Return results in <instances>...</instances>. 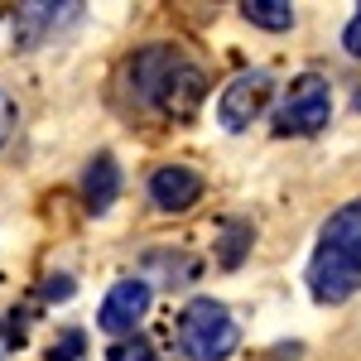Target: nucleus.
I'll list each match as a JSON object with an SVG mask.
<instances>
[{"mask_svg": "<svg viewBox=\"0 0 361 361\" xmlns=\"http://www.w3.org/2000/svg\"><path fill=\"white\" fill-rule=\"evenodd\" d=\"M126 73H130V92H135L140 106H149V111H159V116H173V121H188L202 106V97H207L202 68H193L188 58L178 54V49H169V44L140 49L126 63Z\"/></svg>", "mask_w": 361, "mask_h": 361, "instance_id": "nucleus-1", "label": "nucleus"}, {"mask_svg": "<svg viewBox=\"0 0 361 361\" xmlns=\"http://www.w3.org/2000/svg\"><path fill=\"white\" fill-rule=\"evenodd\" d=\"M241 342V328L231 318V308L217 299H193L178 318V347L188 361H226Z\"/></svg>", "mask_w": 361, "mask_h": 361, "instance_id": "nucleus-2", "label": "nucleus"}, {"mask_svg": "<svg viewBox=\"0 0 361 361\" xmlns=\"http://www.w3.org/2000/svg\"><path fill=\"white\" fill-rule=\"evenodd\" d=\"M333 121V92L318 73L294 78L275 111V135H318Z\"/></svg>", "mask_w": 361, "mask_h": 361, "instance_id": "nucleus-3", "label": "nucleus"}, {"mask_svg": "<svg viewBox=\"0 0 361 361\" xmlns=\"http://www.w3.org/2000/svg\"><path fill=\"white\" fill-rule=\"evenodd\" d=\"M308 289L318 304H347L361 289V250L318 246L308 260Z\"/></svg>", "mask_w": 361, "mask_h": 361, "instance_id": "nucleus-4", "label": "nucleus"}, {"mask_svg": "<svg viewBox=\"0 0 361 361\" xmlns=\"http://www.w3.org/2000/svg\"><path fill=\"white\" fill-rule=\"evenodd\" d=\"M270 92H275L270 73H241V78L222 92V102H217V121H222L226 130H246L250 121L270 106Z\"/></svg>", "mask_w": 361, "mask_h": 361, "instance_id": "nucleus-5", "label": "nucleus"}, {"mask_svg": "<svg viewBox=\"0 0 361 361\" xmlns=\"http://www.w3.org/2000/svg\"><path fill=\"white\" fill-rule=\"evenodd\" d=\"M145 308H149V284L145 279H116L111 294L97 308V328L111 337H130L135 323L145 318Z\"/></svg>", "mask_w": 361, "mask_h": 361, "instance_id": "nucleus-6", "label": "nucleus"}, {"mask_svg": "<svg viewBox=\"0 0 361 361\" xmlns=\"http://www.w3.org/2000/svg\"><path fill=\"white\" fill-rule=\"evenodd\" d=\"M149 197L164 212H188L202 197V173H193L188 164H159L149 173Z\"/></svg>", "mask_w": 361, "mask_h": 361, "instance_id": "nucleus-7", "label": "nucleus"}, {"mask_svg": "<svg viewBox=\"0 0 361 361\" xmlns=\"http://www.w3.org/2000/svg\"><path fill=\"white\" fill-rule=\"evenodd\" d=\"M116 193H121V169H116L111 154H97V159L87 164V173H82L87 212H106V207L116 202Z\"/></svg>", "mask_w": 361, "mask_h": 361, "instance_id": "nucleus-8", "label": "nucleus"}, {"mask_svg": "<svg viewBox=\"0 0 361 361\" xmlns=\"http://www.w3.org/2000/svg\"><path fill=\"white\" fill-rule=\"evenodd\" d=\"M323 246H342V250H361V197L342 202L333 217L323 222Z\"/></svg>", "mask_w": 361, "mask_h": 361, "instance_id": "nucleus-9", "label": "nucleus"}, {"mask_svg": "<svg viewBox=\"0 0 361 361\" xmlns=\"http://www.w3.org/2000/svg\"><path fill=\"white\" fill-rule=\"evenodd\" d=\"M241 15H246L250 25L270 29V34H284V29L294 25V5H289V0H246Z\"/></svg>", "mask_w": 361, "mask_h": 361, "instance_id": "nucleus-10", "label": "nucleus"}, {"mask_svg": "<svg viewBox=\"0 0 361 361\" xmlns=\"http://www.w3.org/2000/svg\"><path fill=\"white\" fill-rule=\"evenodd\" d=\"M106 361H154V347L145 342V337H116L111 347H106Z\"/></svg>", "mask_w": 361, "mask_h": 361, "instance_id": "nucleus-11", "label": "nucleus"}, {"mask_svg": "<svg viewBox=\"0 0 361 361\" xmlns=\"http://www.w3.org/2000/svg\"><path fill=\"white\" fill-rule=\"evenodd\" d=\"M246 246H250V226L246 222H231V226H226V246H222V265H241Z\"/></svg>", "mask_w": 361, "mask_h": 361, "instance_id": "nucleus-12", "label": "nucleus"}, {"mask_svg": "<svg viewBox=\"0 0 361 361\" xmlns=\"http://www.w3.org/2000/svg\"><path fill=\"white\" fill-rule=\"evenodd\" d=\"M87 347L82 333H63V342H54V352H49V361H78Z\"/></svg>", "mask_w": 361, "mask_h": 361, "instance_id": "nucleus-13", "label": "nucleus"}, {"mask_svg": "<svg viewBox=\"0 0 361 361\" xmlns=\"http://www.w3.org/2000/svg\"><path fill=\"white\" fill-rule=\"evenodd\" d=\"M342 49L352 58H361V5H357V15L347 20V29H342Z\"/></svg>", "mask_w": 361, "mask_h": 361, "instance_id": "nucleus-14", "label": "nucleus"}, {"mask_svg": "<svg viewBox=\"0 0 361 361\" xmlns=\"http://www.w3.org/2000/svg\"><path fill=\"white\" fill-rule=\"evenodd\" d=\"M10 130H15V102H10V97L0 92V145L10 140Z\"/></svg>", "mask_w": 361, "mask_h": 361, "instance_id": "nucleus-15", "label": "nucleus"}, {"mask_svg": "<svg viewBox=\"0 0 361 361\" xmlns=\"http://www.w3.org/2000/svg\"><path fill=\"white\" fill-rule=\"evenodd\" d=\"M68 294H73V279L68 275H54V284L44 289V299H68Z\"/></svg>", "mask_w": 361, "mask_h": 361, "instance_id": "nucleus-16", "label": "nucleus"}, {"mask_svg": "<svg viewBox=\"0 0 361 361\" xmlns=\"http://www.w3.org/2000/svg\"><path fill=\"white\" fill-rule=\"evenodd\" d=\"M357 111H361V92H357Z\"/></svg>", "mask_w": 361, "mask_h": 361, "instance_id": "nucleus-17", "label": "nucleus"}]
</instances>
